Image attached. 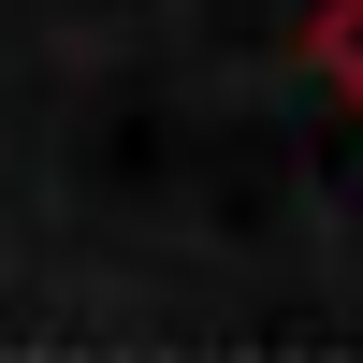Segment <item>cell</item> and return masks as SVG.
I'll return each instance as SVG.
<instances>
[{
  "instance_id": "cell-1",
  "label": "cell",
  "mask_w": 363,
  "mask_h": 363,
  "mask_svg": "<svg viewBox=\"0 0 363 363\" xmlns=\"http://www.w3.org/2000/svg\"><path fill=\"white\" fill-rule=\"evenodd\" d=\"M306 73L363 116V0H320V15H306Z\"/></svg>"
}]
</instances>
